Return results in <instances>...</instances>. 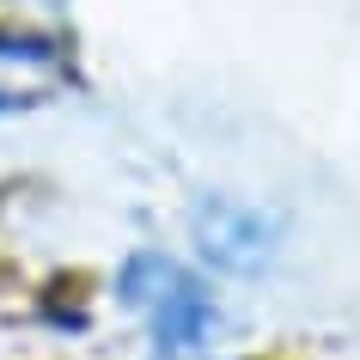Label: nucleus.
I'll list each match as a JSON object with an SVG mask.
<instances>
[{"instance_id": "7ed1b4c3", "label": "nucleus", "mask_w": 360, "mask_h": 360, "mask_svg": "<svg viewBox=\"0 0 360 360\" xmlns=\"http://www.w3.org/2000/svg\"><path fill=\"white\" fill-rule=\"evenodd\" d=\"M61 56V43L49 31H19V25H0V61H31V68H49Z\"/></svg>"}, {"instance_id": "20e7f679", "label": "nucleus", "mask_w": 360, "mask_h": 360, "mask_svg": "<svg viewBox=\"0 0 360 360\" xmlns=\"http://www.w3.org/2000/svg\"><path fill=\"white\" fill-rule=\"evenodd\" d=\"M31 104H37L31 92H0V116H13V110H31Z\"/></svg>"}, {"instance_id": "f03ea898", "label": "nucleus", "mask_w": 360, "mask_h": 360, "mask_svg": "<svg viewBox=\"0 0 360 360\" xmlns=\"http://www.w3.org/2000/svg\"><path fill=\"white\" fill-rule=\"evenodd\" d=\"M195 245L208 263H220L226 275H257L275 257V220L263 208H245L232 195H214L195 208Z\"/></svg>"}, {"instance_id": "f257e3e1", "label": "nucleus", "mask_w": 360, "mask_h": 360, "mask_svg": "<svg viewBox=\"0 0 360 360\" xmlns=\"http://www.w3.org/2000/svg\"><path fill=\"white\" fill-rule=\"evenodd\" d=\"M116 300L147 318L153 342L165 354H195L220 330V305H214L208 281L190 275L165 250H134L129 263H122V275H116Z\"/></svg>"}]
</instances>
